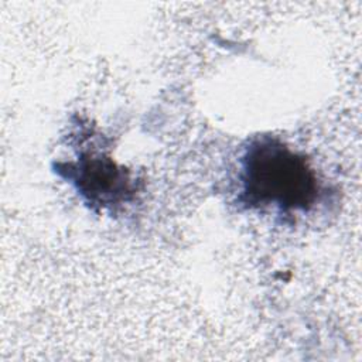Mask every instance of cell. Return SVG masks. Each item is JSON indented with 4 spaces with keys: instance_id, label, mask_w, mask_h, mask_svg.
Returning <instances> with one entry per match:
<instances>
[{
    "instance_id": "cell-1",
    "label": "cell",
    "mask_w": 362,
    "mask_h": 362,
    "mask_svg": "<svg viewBox=\"0 0 362 362\" xmlns=\"http://www.w3.org/2000/svg\"><path fill=\"white\" fill-rule=\"evenodd\" d=\"M240 199L253 208L307 211L318 198V181L308 161L281 141L263 137L242 157Z\"/></svg>"
},
{
    "instance_id": "cell-2",
    "label": "cell",
    "mask_w": 362,
    "mask_h": 362,
    "mask_svg": "<svg viewBox=\"0 0 362 362\" xmlns=\"http://www.w3.org/2000/svg\"><path fill=\"white\" fill-rule=\"evenodd\" d=\"M68 178L89 202L110 206L126 201L130 194V181L123 170L116 168L110 158L103 156H86L75 164L66 165Z\"/></svg>"
}]
</instances>
